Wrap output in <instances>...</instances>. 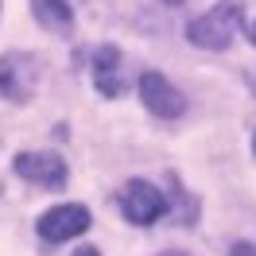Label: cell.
<instances>
[{
    "mask_svg": "<svg viewBox=\"0 0 256 256\" xmlns=\"http://www.w3.org/2000/svg\"><path fill=\"white\" fill-rule=\"evenodd\" d=\"M240 28V4H218L206 16H198L186 24V39L202 50H225L233 43V35Z\"/></svg>",
    "mask_w": 256,
    "mask_h": 256,
    "instance_id": "obj_1",
    "label": "cell"
},
{
    "mask_svg": "<svg viewBox=\"0 0 256 256\" xmlns=\"http://www.w3.org/2000/svg\"><path fill=\"white\" fill-rule=\"evenodd\" d=\"M35 82H39L35 54H28V50L0 54V94L8 97V101H28L35 94Z\"/></svg>",
    "mask_w": 256,
    "mask_h": 256,
    "instance_id": "obj_2",
    "label": "cell"
},
{
    "mask_svg": "<svg viewBox=\"0 0 256 256\" xmlns=\"http://www.w3.org/2000/svg\"><path fill=\"white\" fill-rule=\"evenodd\" d=\"M120 210L132 225H156L167 214V198H163L152 182L144 178H132L124 190H120Z\"/></svg>",
    "mask_w": 256,
    "mask_h": 256,
    "instance_id": "obj_3",
    "label": "cell"
},
{
    "mask_svg": "<svg viewBox=\"0 0 256 256\" xmlns=\"http://www.w3.org/2000/svg\"><path fill=\"white\" fill-rule=\"evenodd\" d=\"M35 229H39V237L50 240V244L74 240V237H82V233L90 229V210L78 206V202H62V206L47 210V214L35 222Z\"/></svg>",
    "mask_w": 256,
    "mask_h": 256,
    "instance_id": "obj_4",
    "label": "cell"
},
{
    "mask_svg": "<svg viewBox=\"0 0 256 256\" xmlns=\"http://www.w3.org/2000/svg\"><path fill=\"white\" fill-rule=\"evenodd\" d=\"M12 171L20 178H28L35 186H47V190H58L66 186V163L50 152H20L12 160Z\"/></svg>",
    "mask_w": 256,
    "mask_h": 256,
    "instance_id": "obj_5",
    "label": "cell"
},
{
    "mask_svg": "<svg viewBox=\"0 0 256 256\" xmlns=\"http://www.w3.org/2000/svg\"><path fill=\"white\" fill-rule=\"evenodd\" d=\"M140 101H144V109L156 112L160 120H175L178 112L186 109L182 94H178L163 74H156V70H148L144 78H140Z\"/></svg>",
    "mask_w": 256,
    "mask_h": 256,
    "instance_id": "obj_6",
    "label": "cell"
},
{
    "mask_svg": "<svg viewBox=\"0 0 256 256\" xmlns=\"http://www.w3.org/2000/svg\"><path fill=\"white\" fill-rule=\"evenodd\" d=\"M94 82L105 97L120 94V50L116 47H97L94 54Z\"/></svg>",
    "mask_w": 256,
    "mask_h": 256,
    "instance_id": "obj_7",
    "label": "cell"
},
{
    "mask_svg": "<svg viewBox=\"0 0 256 256\" xmlns=\"http://www.w3.org/2000/svg\"><path fill=\"white\" fill-rule=\"evenodd\" d=\"M32 12L50 32H70V24H74V12L66 0H32Z\"/></svg>",
    "mask_w": 256,
    "mask_h": 256,
    "instance_id": "obj_8",
    "label": "cell"
},
{
    "mask_svg": "<svg viewBox=\"0 0 256 256\" xmlns=\"http://www.w3.org/2000/svg\"><path fill=\"white\" fill-rule=\"evenodd\" d=\"M229 256H256V248H252V244H233Z\"/></svg>",
    "mask_w": 256,
    "mask_h": 256,
    "instance_id": "obj_9",
    "label": "cell"
},
{
    "mask_svg": "<svg viewBox=\"0 0 256 256\" xmlns=\"http://www.w3.org/2000/svg\"><path fill=\"white\" fill-rule=\"evenodd\" d=\"M74 256H101V248H90V244H86V248H78Z\"/></svg>",
    "mask_w": 256,
    "mask_h": 256,
    "instance_id": "obj_10",
    "label": "cell"
},
{
    "mask_svg": "<svg viewBox=\"0 0 256 256\" xmlns=\"http://www.w3.org/2000/svg\"><path fill=\"white\" fill-rule=\"evenodd\" d=\"M163 256H186V252H163Z\"/></svg>",
    "mask_w": 256,
    "mask_h": 256,
    "instance_id": "obj_11",
    "label": "cell"
},
{
    "mask_svg": "<svg viewBox=\"0 0 256 256\" xmlns=\"http://www.w3.org/2000/svg\"><path fill=\"white\" fill-rule=\"evenodd\" d=\"M163 4H182V0H163Z\"/></svg>",
    "mask_w": 256,
    "mask_h": 256,
    "instance_id": "obj_12",
    "label": "cell"
},
{
    "mask_svg": "<svg viewBox=\"0 0 256 256\" xmlns=\"http://www.w3.org/2000/svg\"><path fill=\"white\" fill-rule=\"evenodd\" d=\"M252 43H256V24H252Z\"/></svg>",
    "mask_w": 256,
    "mask_h": 256,
    "instance_id": "obj_13",
    "label": "cell"
},
{
    "mask_svg": "<svg viewBox=\"0 0 256 256\" xmlns=\"http://www.w3.org/2000/svg\"><path fill=\"white\" fill-rule=\"evenodd\" d=\"M252 152H256V136H252Z\"/></svg>",
    "mask_w": 256,
    "mask_h": 256,
    "instance_id": "obj_14",
    "label": "cell"
}]
</instances>
